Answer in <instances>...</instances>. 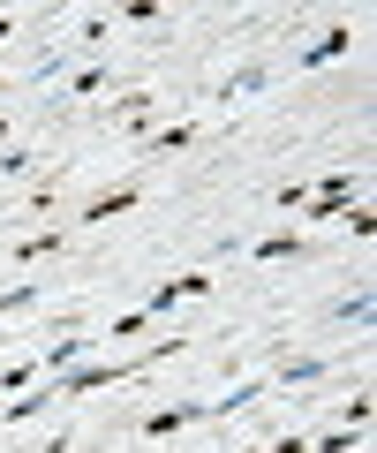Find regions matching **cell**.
<instances>
[{"mask_svg": "<svg viewBox=\"0 0 377 453\" xmlns=\"http://www.w3.org/2000/svg\"><path fill=\"white\" fill-rule=\"evenodd\" d=\"M144 196H151V174H144V166H136V174L121 181V189H99V196H91V204L76 211V226H114L121 211H136V204H144Z\"/></svg>", "mask_w": 377, "mask_h": 453, "instance_id": "1", "label": "cell"}, {"mask_svg": "<svg viewBox=\"0 0 377 453\" xmlns=\"http://www.w3.org/2000/svg\"><path fill=\"white\" fill-rule=\"evenodd\" d=\"M219 288V273H204V265H189V273H166L159 288H151V318H174V303H197V295H212Z\"/></svg>", "mask_w": 377, "mask_h": 453, "instance_id": "2", "label": "cell"}, {"mask_svg": "<svg viewBox=\"0 0 377 453\" xmlns=\"http://www.w3.org/2000/svg\"><path fill=\"white\" fill-rule=\"evenodd\" d=\"M197 423H204V401H166V408H151V416L136 423V438L159 446V438H181V431H197Z\"/></svg>", "mask_w": 377, "mask_h": 453, "instance_id": "3", "label": "cell"}, {"mask_svg": "<svg viewBox=\"0 0 377 453\" xmlns=\"http://www.w3.org/2000/svg\"><path fill=\"white\" fill-rule=\"evenodd\" d=\"M272 76H279L272 61H242V68H227V76L212 83V98H219V106H242V98H257V91H272Z\"/></svg>", "mask_w": 377, "mask_h": 453, "instance_id": "4", "label": "cell"}, {"mask_svg": "<svg viewBox=\"0 0 377 453\" xmlns=\"http://www.w3.org/2000/svg\"><path fill=\"white\" fill-rule=\"evenodd\" d=\"M197 121H166V129H151L144 136V144H136V159H144V174H151V166H166V159H174V151H189V144H197Z\"/></svg>", "mask_w": 377, "mask_h": 453, "instance_id": "5", "label": "cell"}, {"mask_svg": "<svg viewBox=\"0 0 377 453\" xmlns=\"http://www.w3.org/2000/svg\"><path fill=\"white\" fill-rule=\"evenodd\" d=\"M257 401H272V378H242L234 393H212V401H204V423H219V416H242V408H257Z\"/></svg>", "mask_w": 377, "mask_h": 453, "instance_id": "6", "label": "cell"}, {"mask_svg": "<svg viewBox=\"0 0 377 453\" xmlns=\"http://www.w3.org/2000/svg\"><path fill=\"white\" fill-rule=\"evenodd\" d=\"M332 371H340V363H332V356H287V363H279V371H272V393L317 386V378H332Z\"/></svg>", "mask_w": 377, "mask_h": 453, "instance_id": "7", "label": "cell"}, {"mask_svg": "<svg viewBox=\"0 0 377 453\" xmlns=\"http://www.w3.org/2000/svg\"><path fill=\"white\" fill-rule=\"evenodd\" d=\"M46 408H61V393H53V378H38L31 393H16V401L0 408V431H16V423H31V416H46Z\"/></svg>", "mask_w": 377, "mask_h": 453, "instance_id": "8", "label": "cell"}, {"mask_svg": "<svg viewBox=\"0 0 377 453\" xmlns=\"http://www.w3.org/2000/svg\"><path fill=\"white\" fill-rule=\"evenodd\" d=\"M347 46H355V31H347V23H325V31H317L310 46L295 53V68H325V61H340Z\"/></svg>", "mask_w": 377, "mask_h": 453, "instance_id": "9", "label": "cell"}, {"mask_svg": "<svg viewBox=\"0 0 377 453\" xmlns=\"http://www.w3.org/2000/svg\"><path fill=\"white\" fill-rule=\"evenodd\" d=\"M242 257L249 265H302V257H310V242H302V234H264V242H249Z\"/></svg>", "mask_w": 377, "mask_h": 453, "instance_id": "10", "label": "cell"}, {"mask_svg": "<svg viewBox=\"0 0 377 453\" xmlns=\"http://www.w3.org/2000/svg\"><path fill=\"white\" fill-rule=\"evenodd\" d=\"M38 303H46V280H16V288H0V325L23 318V310H38Z\"/></svg>", "mask_w": 377, "mask_h": 453, "instance_id": "11", "label": "cell"}, {"mask_svg": "<svg viewBox=\"0 0 377 453\" xmlns=\"http://www.w3.org/2000/svg\"><path fill=\"white\" fill-rule=\"evenodd\" d=\"M106 83H114V61H83V68H68V98H99Z\"/></svg>", "mask_w": 377, "mask_h": 453, "instance_id": "12", "label": "cell"}, {"mask_svg": "<svg viewBox=\"0 0 377 453\" xmlns=\"http://www.w3.org/2000/svg\"><path fill=\"white\" fill-rule=\"evenodd\" d=\"M61 250H68V234H61V226H46V234H31V242H16L8 257H16V265H46V257H61Z\"/></svg>", "mask_w": 377, "mask_h": 453, "instance_id": "13", "label": "cell"}, {"mask_svg": "<svg viewBox=\"0 0 377 453\" xmlns=\"http://www.w3.org/2000/svg\"><path fill=\"white\" fill-rule=\"evenodd\" d=\"M151 325H159V318H151V310H121V318H114V325H106V333H99V340H114V348H136V340H144V333H151Z\"/></svg>", "mask_w": 377, "mask_h": 453, "instance_id": "14", "label": "cell"}, {"mask_svg": "<svg viewBox=\"0 0 377 453\" xmlns=\"http://www.w3.org/2000/svg\"><path fill=\"white\" fill-rule=\"evenodd\" d=\"M23 174H38V144H0V181H23Z\"/></svg>", "mask_w": 377, "mask_h": 453, "instance_id": "15", "label": "cell"}, {"mask_svg": "<svg viewBox=\"0 0 377 453\" xmlns=\"http://www.w3.org/2000/svg\"><path fill=\"white\" fill-rule=\"evenodd\" d=\"M332 325H370V288L340 295V303H332Z\"/></svg>", "mask_w": 377, "mask_h": 453, "instance_id": "16", "label": "cell"}, {"mask_svg": "<svg viewBox=\"0 0 377 453\" xmlns=\"http://www.w3.org/2000/svg\"><path fill=\"white\" fill-rule=\"evenodd\" d=\"M38 378H46V371H38V356L31 363H8V371H0V393H31Z\"/></svg>", "mask_w": 377, "mask_h": 453, "instance_id": "17", "label": "cell"}, {"mask_svg": "<svg viewBox=\"0 0 377 453\" xmlns=\"http://www.w3.org/2000/svg\"><path fill=\"white\" fill-rule=\"evenodd\" d=\"M106 38H114V16H83L76 23V46H106Z\"/></svg>", "mask_w": 377, "mask_h": 453, "instance_id": "18", "label": "cell"}, {"mask_svg": "<svg viewBox=\"0 0 377 453\" xmlns=\"http://www.w3.org/2000/svg\"><path fill=\"white\" fill-rule=\"evenodd\" d=\"M340 219H347V234H355V242H370V234H377V211H370V204H347Z\"/></svg>", "mask_w": 377, "mask_h": 453, "instance_id": "19", "label": "cell"}, {"mask_svg": "<svg viewBox=\"0 0 377 453\" xmlns=\"http://www.w3.org/2000/svg\"><path fill=\"white\" fill-rule=\"evenodd\" d=\"M340 431H370V393H355V401H340Z\"/></svg>", "mask_w": 377, "mask_h": 453, "instance_id": "20", "label": "cell"}, {"mask_svg": "<svg viewBox=\"0 0 377 453\" xmlns=\"http://www.w3.org/2000/svg\"><path fill=\"white\" fill-rule=\"evenodd\" d=\"M264 453H310V431H279V438H264Z\"/></svg>", "mask_w": 377, "mask_h": 453, "instance_id": "21", "label": "cell"}, {"mask_svg": "<svg viewBox=\"0 0 377 453\" xmlns=\"http://www.w3.org/2000/svg\"><path fill=\"white\" fill-rule=\"evenodd\" d=\"M68 446H76V423H61V431H53L46 446H38V453H68Z\"/></svg>", "mask_w": 377, "mask_h": 453, "instance_id": "22", "label": "cell"}, {"mask_svg": "<svg viewBox=\"0 0 377 453\" xmlns=\"http://www.w3.org/2000/svg\"><path fill=\"white\" fill-rule=\"evenodd\" d=\"M23 38V16H0V46H16Z\"/></svg>", "mask_w": 377, "mask_h": 453, "instance_id": "23", "label": "cell"}, {"mask_svg": "<svg viewBox=\"0 0 377 453\" xmlns=\"http://www.w3.org/2000/svg\"><path fill=\"white\" fill-rule=\"evenodd\" d=\"M234 453H264V446H234Z\"/></svg>", "mask_w": 377, "mask_h": 453, "instance_id": "24", "label": "cell"}, {"mask_svg": "<svg viewBox=\"0 0 377 453\" xmlns=\"http://www.w3.org/2000/svg\"><path fill=\"white\" fill-rule=\"evenodd\" d=\"M174 453H181V446H174Z\"/></svg>", "mask_w": 377, "mask_h": 453, "instance_id": "25", "label": "cell"}]
</instances>
